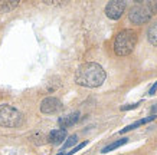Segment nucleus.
Segmentation results:
<instances>
[{
    "label": "nucleus",
    "mask_w": 157,
    "mask_h": 155,
    "mask_svg": "<svg viewBox=\"0 0 157 155\" xmlns=\"http://www.w3.org/2000/svg\"><path fill=\"white\" fill-rule=\"evenodd\" d=\"M107 73L104 68L95 62H86L78 68L75 73V82L85 88H98L104 83Z\"/></svg>",
    "instance_id": "1"
},
{
    "label": "nucleus",
    "mask_w": 157,
    "mask_h": 155,
    "mask_svg": "<svg viewBox=\"0 0 157 155\" xmlns=\"http://www.w3.org/2000/svg\"><path fill=\"white\" fill-rule=\"evenodd\" d=\"M137 45V32L133 29H124L115 36L114 52L117 56H127Z\"/></svg>",
    "instance_id": "2"
},
{
    "label": "nucleus",
    "mask_w": 157,
    "mask_h": 155,
    "mask_svg": "<svg viewBox=\"0 0 157 155\" xmlns=\"http://www.w3.org/2000/svg\"><path fill=\"white\" fill-rule=\"evenodd\" d=\"M22 124H23V115L20 113V111L7 103L0 105V125L2 127L17 128Z\"/></svg>",
    "instance_id": "3"
},
{
    "label": "nucleus",
    "mask_w": 157,
    "mask_h": 155,
    "mask_svg": "<svg viewBox=\"0 0 157 155\" xmlns=\"http://www.w3.org/2000/svg\"><path fill=\"white\" fill-rule=\"evenodd\" d=\"M128 19L134 24H143L147 23L151 19V12L147 7V5H136L133 9L130 10Z\"/></svg>",
    "instance_id": "4"
},
{
    "label": "nucleus",
    "mask_w": 157,
    "mask_h": 155,
    "mask_svg": "<svg viewBox=\"0 0 157 155\" xmlns=\"http://www.w3.org/2000/svg\"><path fill=\"white\" fill-rule=\"evenodd\" d=\"M125 7H127L125 2H123V0H113V2H109L108 5L105 6V14L111 20H118L125 12Z\"/></svg>",
    "instance_id": "5"
},
{
    "label": "nucleus",
    "mask_w": 157,
    "mask_h": 155,
    "mask_svg": "<svg viewBox=\"0 0 157 155\" xmlns=\"http://www.w3.org/2000/svg\"><path fill=\"white\" fill-rule=\"evenodd\" d=\"M62 109V102L55 96H48L40 102V112L42 113H55Z\"/></svg>",
    "instance_id": "6"
},
{
    "label": "nucleus",
    "mask_w": 157,
    "mask_h": 155,
    "mask_svg": "<svg viewBox=\"0 0 157 155\" xmlns=\"http://www.w3.org/2000/svg\"><path fill=\"white\" fill-rule=\"evenodd\" d=\"M79 121V112H74V113H69L67 116H62L58 119V124H59V127L61 128H69L72 125H75L76 122Z\"/></svg>",
    "instance_id": "7"
},
{
    "label": "nucleus",
    "mask_w": 157,
    "mask_h": 155,
    "mask_svg": "<svg viewBox=\"0 0 157 155\" xmlns=\"http://www.w3.org/2000/svg\"><path fill=\"white\" fill-rule=\"evenodd\" d=\"M65 138H67V129H63V128L53 129V131H51V134H49V142L53 144V145L62 144Z\"/></svg>",
    "instance_id": "8"
},
{
    "label": "nucleus",
    "mask_w": 157,
    "mask_h": 155,
    "mask_svg": "<svg viewBox=\"0 0 157 155\" xmlns=\"http://www.w3.org/2000/svg\"><path fill=\"white\" fill-rule=\"evenodd\" d=\"M154 119H156V115H150V116H147V118L138 119V121H136L134 124H131V125H128V127H125L124 129H121L120 134H125V132H128V131H133V129H136V128L140 127V125H146V124L151 122V121H154Z\"/></svg>",
    "instance_id": "9"
},
{
    "label": "nucleus",
    "mask_w": 157,
    "mask_h": 155,
    "mask_svg": "<svg viewBox=\"0 0 157 155\" xmlns=\"http://www.w3.org/2000/svg\"><path fill=\"white\" fill-rule=\"evenodd\" d=\"M19 5L17 0H0V13H7L16 9Z\"/></svg>",
    "instance_id": "10"
},
{
    "label": "nucleus",
    "mask_w": 157,
    "mask_h": 155,
    "mask_svg": "<svg viewBox=\"0 0 157 155\" xmlns=\"http://www.w3.org/2000/svg\"><path fill=\"white\" fill-rule=\"evenodd\" d=\"M147 39L153 46H157V22L150 24V28L147 30Z\"/></svg>",
    "instance_id": "11"
},
{
    "label": "nucleus",
    "mask_w": 157,
    "mask_h": 155,
    "mask_svg": "<svg viewBox=\"0 0 157 155\" xmlns=\"http://www.w3.org/2000/svg\"><path fill=\"white\" fill-rule=\"evenodd\" d=\"M127 142H128V138H121V139H118V141H115V142H113V144H109V145L104 146V148L101 149V152H102V154H107V152L115 149V148H118V146L125 145Z\"/></svg>",
    "instance_id": "12"
},
{
    "label": "nucleus",
    "mask_w": 157,
    "mask_h": 155,
    "mask_svg": "<svg viewBox=\"0 0 157 155\" xmlns=\"http://www.w3.org/2000/svg\"><path fill=\"white\" fill-rule=\"evenodd\" d=\"M76 142H78V136H76V135H71V136H69V138L67 139V142L63 144V146H62V151L67 149V148H71L72 145H75Z\"/></svg>",
    "instance_id": "13"
},
{
    "label": "nucleus",
    "mask_w": 157,
    "mask_h": 155,
    "mask_svg": "<svg viewBox=\"0 0 157 155\" xmlns=\"http://www.w3.org/2000/svg\"><path fill=\"white\" fill-rule=\"evenodd\" d=\"M141 102H143V101H138V102L131 103V105H125V106H121V111H130V109L137 108L138 105H141Z\"/></svg>",
    "instance_id": "14"
},
{
    "label": "nucleus",
    "mask_w": 157,
    "mask_h": 155,
    "mask_svg": "<svg viewBox=\"0 0 157 155\" xmlns=\"http://www.w3.org/2000/svg\"><path fill=\"white\" fill-rule=\"evenodd\" d=\"M147 7L150 9L151 14H153V13L157 14V2H148V3H147Z\"/></svg>",
    "instance_id": "15"
},
{
    "label": "nucleus",
    "mask_w": 157,
    "mask_h": 155,
    "mask_svg": "<svg viewBox=\"0 0 157 155\" xmlns=\"http://www.w3.org/2000/svg\"><path fill=\"white\" fill-rule=\"evenodd\" d=\"M156 90H157V82L153 85L151 88H150V90H148V95H154V94H156Z\"/></svg>",
    "instance_id": "16"
},
{
    "label": "nucleus",
    "mask_w": 157,
    "mask_h": 155,
    "mask_svg": "<svg viewBox=\"0 0 157 155\" xmlns=\"http://www.w3.org/2000/svg\"><path fill=\"white\" fill-rule=\"evenodd\" d=\"M75 154V152H74V151H69V152H59V154H56V155H74Z\"/></svg>",
    "instance_id": "17"
}]
</instances>
